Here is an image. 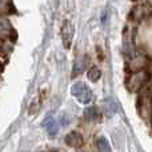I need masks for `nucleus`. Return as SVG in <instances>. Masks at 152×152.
Returning <instances> with one entry per match:
<instances>
[{"mask_svg": "<svg viewBox=\"0 0 152 152\" xmlns=\"http://www.w3.org/2000/svg\"><path fill=\"white\" fill-rule=\"evenodd\" d=\"M74 95L77 97L79 102L84 103V104H88L92 99L91 92L86 86H76L74 88Z\"/></svg>", "mask_w": 152, "mask_h": 152, "instance_id": "nucleus-3", "label": "nucleus"}, {"mask_svg": "<svg viewBox=\"0 0 152 152\" xmlns=\"http://www.w3.org/2000/svg\"><path fill=\"white\" fill-rule=\"evenodd\" d=\"M48 152H59V151H56V150H50Z\"/></svg>", "mask_w": 152, "mask_h": 152, "instance_id": "nucleus-9", "label": "nucleus"}, {"mask_svg": "<svg viewBox=\"0 0 152 152\" xmlns=\"http://www.w3.org/2000/svg\"><path fill=\"white\" fill-rule=\"evenodd\" d=\"M84 118L87 120H95L97 118V112H96V108H87L84 111Z\"/></svg>", "mask_w": 152, "mask_h": 152, "instance_id": "nucleus-7", "label": "nucleus"}, {"mask_svg": "<svg viewBox=\"0 0 152 152\" xmlns=\"http://www.w3.org/2000/svg\"><path fill=\"white\" fill-rule=\"evenodd\" d=\"M64 142H66L67 145H69V147H72V148H80L81 145L84 144L83 135L76 131H72V132H69V134H67Z\"/></svg>", "mask_w": 152, "mask_h": 152, "instance_id": "nucleus-2", "label": "nucleus"}, {"mask_svg": "<svg viewBox=\"0 0 152 152\" xmlns=\"http://www.w3.org/2000/svg\"><path fill=\"white\" fill-rule=\"evenodd\" d=\"M96 53H97V59H99V61L104 60V53L102 52V48L100 47H96Z\"/></svg>", "mask_w": 152, "mask_h": 152, "instance_id": "nucleus-8", "label": "nucleus"}, {"mask_svg": "<svg viewBox=\"0 0 152 152\" xmlns=\"http://www.w3.org/2000/svg\"><path fill=\"white\" fill-rule=\"evenodd\" d=\"M87 76H88V80L89 81L96 83V81H99V79L102 77V71H100L99 67L92 66L91 68L88 69V72H87Z\"/></svg>", "mask_w": 152, "mask_h": 152, "instance_id": "nucleus-5", "label": "nucleus"}, {"mask_svg": "<svg viewBox=\"0 0 152 152\" xmlns=\"http://www.w3.org/2000/svg\"><path fill=\"white\" fill-rule=\"evenodd\" d=\"M43 126L47 128V132H48V135H50V136H55V135L58 134L59 126H58V123H56L52 118L48 119V121H44V123H43Z\"/></svg>", "mask_w": 152, "mask_h": 152, "instance_id": "nucleus-6", "label": "nucleus"}, {"mask_svg": "<svg viewBox=\"0 0 152 152\" xmlns=\"http://www.w3.org/2000/svg\"><path fill=\"white\" fill-rule=\"evenodd\" d=\"M95 145H96V150L99 152H111V145L110 142L107 140L105 136H99L95 142Z\"/></svg>", "mask_w": 152, "mask_h": 152, "instance_id": "nucleus-4", "label": "nucleus"}, {"mask_svg": "<svg viewBox=\"0 0 152 152\" xmlns=\"http://www.w3.org/2000/svg\"><path fill=\"white\" fill-rule=\"evenodd\" d=\"M61 40H63V44L67 50L71 48L72 44V35H74V27H72V23L69 20H64L63 26H61Z\"/></svg>", "mask_w": 152, "mask_h": 152, "instance_id": "nucleus-1", "label": "nucleus"}]
</instances>
